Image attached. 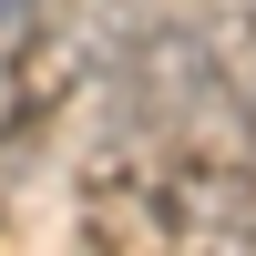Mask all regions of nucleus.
I'll return each mask as SVG.
<instances>
[{
    "label": "nucleus",
    "mask_w": 256,
    "mask_h": 256,
    "mask_svg": "<svg viewBox=\"0 0 256 256\" xmlns=\"http://www.w3.org/2000/svg\"><path fill=\"white\" fill-rule=\"evenodd\" d=\"M82 72H92V41L82 31H31L20 62H10V134H41V123L82 92Z\"/></svg>",
    "instance_id": "f257e3e1"
},
{
    "label": "nucleus",
    "mask_w": 256,
    "mask_h": 256,
    "mask_svg": "<svg viewBox=\"0 0 256 256\" xmlns=\"http://www.w3.org/2000/svg\"><path fill=\"white\" fill-rule=\"evenodd\" d=\"M31 10H41V0H0V41H20V31H31Z\"/></svg>",
    "instance_id": "f03ea898"
},
{
    "label": "nucleus",
    "mask_w": 256,
    "mask_h": 256,
    "mask_svg": "<svg viewBox=\"0 0 256 256\" xmlns=\"http://www.w3.org/2000/svg\"><path fill=\"white\" fill-rule=\"evenodd\" d=\"M236 154H246V174H256V92H246V144H236Z\"/></svg>",
    "instance_id": "7ed1b4c3"
}]
</instances>
